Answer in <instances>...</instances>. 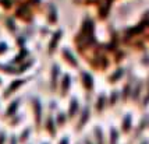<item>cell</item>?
<instances>
[{"label":"cell","instance_id":"cell-1","mask_svg":"<svg viewBox=\"0 0 149 144\" xmlns=\"http://www.w3.org/2000/svg\"><path fill=\"white\" fill-rule=\"evenodd\" d=\"M28 83V77H14L8 84L3 88V92H1V99L3 101H10L11 98H14L17 95V92L24 87V85Z\"/></svg>","mask_w":149,"mask_h":144},{"label":"cell","instance_id":"cell-2","mask_svg":"<svg viewBox=\"0 0 149 144\" xmlns=\"http://www.w3.org/2000/svg\"><path fill=\"white\" fill-rule=\"evenodd\" d=\"M31 111L33 115V123H35V129L36 131H39L43 126V105L42 101L38 97H32L31 98Z\"/></svg>","mask_w":149,"mask_h":144},{"label":"cell","instance_id":"cell-3","mask_svg":"<svg viewBox=\"0 0 149 144\" xmlns=\"http://www.w3.org/2000/svg\"><path fill=\"white\" fill-rule=\"evenodd\" d=\"M19 106H21V97H14L8 101L7 106L3 109L1 113V119L4 122H8L11 118H14L15 115L19 113Z\"/></svg>","mask_w":149,"mask_h":144},{"label":"cell","instance_id":"cell-4","mask_svg":"<svg viewBox=\"0 0 149 144\" xmlns=\"http://www.w3.org/2000/svg\"><path fill=\"white\" fill-rule=\"evenodd\" d=\"M91 113H92L91 105L85 104L84 106H82L81 112H79L78 118H77V124H75V131H77V133H81V131L84 130L85 124L88 123L89 119H91Z\"/></svg>","mask_w":149,"mask_h":144},{"label":"cell","instance_id":"cell-5","mask_svg":"<svg viewBox=\"0 0 149 144\" xmlns=\"http://www.w3.org/2000/svg\"><path fill=\"white\" fill-rule=\"evenodd\" d=\"M79 80H81V85L84 88V91L86 92V95L91 97L92 92H93V88H95V81H93V77L89 72L86 70H79Z\"/></svg>","mask_w":149,"mask_h":144},{"label":"cell","instance_id":"cell-6","mask_svg":"<svg viewBox=\"0 0 149 144\" xmlns=\"http://www.w3.org/2000/svg\"><path fill=\"white\" fill-rule=\"evenodd\" d=\"M50 81H49V85H50V91L54 92L57 90V87L60 85V80H61V69L58 63H53L52 69H50Z\"/></svg>","mask_w":149,"mask_h":144},{"label":"cell","instance_id":"cell-7","mask_svg":"<svg viewBox=\"0 0 149 144\" xmlns=\"http://www.w3.org/2000/svg\"><path fill=\"white\" fill-rule=\"evenodd\" d=\"M82 109V106L79 104V99L77 97H71L70 98V102H68V106H67V116L70 120H75L79 115V112Z\"/></svg>","mask_w":149,"mask_h":144},{"label":"cell","instance_id":"cell-8","mask_svg":"<svg viewBox=\"0 0 149 144\" xmlns=\"http://www.w3.org/2000/svg\"><path fill=\"white\" fill-rule=\"evenodd\" d=\"M72 85V79L70 73H65L61 76V80H60V85H58V90H60V97L61 98H65L68 95V92L71 90Z\"/></svg>","mask_w":149,"mask_h":144},{"label":"cell","instance_id":"cell-9","mask_svg":"<svg viewBox=\"0 0 149 144\" xmlns=\"http://www.w3.org/2000/svg\"><path fill=\"white\" fill-rule=\"evenodd\" d=\"M43 127H45V130L47 131V134H50L52 137L56 136V133H57V124H56L54 115H53L52 111L45 116V120H43Z\"/></svg>","mask_w":149,"mask_h":144},{"label":"cell","instance_id":"cell-10","mask_svg":"<svg viewBox=\"0 0 149 144\" xmlns=\"http://www.w3.org/2000/svg\"><path fill=\"white\" fill-rule=\"evenodd\" d=\"M106 108H109V105H107V97H106V94L100 92V94H97L96 98H95L93 111L96 112V113H103Z\"/></svg>","mask_w":149,"mask_h":144},{"label":"cell","instance_id":"cell-11","mask_svg":"<svg viewBox=\"0 0 149 144\" xmlns=\"http://www.w3.org/2000/svg\"><path fill=\"white\" fill-rule=\"evenodd\" d=\"M143 88H145V83H142V80H136V83H134L132 87V94H131V99L134 102H139L141 98L143 97Z\"/></svg>","mask_w":149,"mask_h":144},{"label":"cell","instance_id":"cell-12","mask_svg":"<svg viewBox=\"0 0 149 144\" xmlns=\"http://www.w3.org/2000/svg\"><path fill=\"white\" fill-rule=\"evenodd\" d=\"M92 140L95 144H106V134L99 124H96L92 130Z\"/></svg>","mask_w":149,"mask_h":144},{"label":"cell","instance_id":"cell-13","mask_svg":"<svg viewBox=\"0 0 149 144\" xmlns=\"http://www.w3.org/2000/svg\"><path fill=\"white\" fill-rule=\"evenodd\" d=\"M121 131H123L124 134H130L131 131L134 130V126H132V115L131 113H125L124 115V118L121 119Z\"/></svg>","mask_w":149,"mask_h":144},{"label":"cell","instance_id":"cell-14","mask_svg":"<svg viewBox=\"0 0 149 144\" xmlns=\"http://www.w3.org/2000/svg\"><path fill=\"white\" fill-rule=\"evenodd\" d=\"M54 120H56V124H57L58 129H63L70 119H68V116H67V112L56 111L54 112Z\"/></svg>","mask_w":149,"mask_h":144},{"label":"cell","instance_id":"cell-15","mask_svg":"<svg viewBox=\"0 0 149 144\" xmlns=\"http://www.w3.org/2000/svg\"><path fill=\"white\" fill-rule=\"evenodd\" d=\"M63 58H64V62L67 63L68 66H71V67H78V59L74 56V53L70 51V49H63Z\"/></svg>","mask_w":149,"mask_h":144},{"label":"cell","instance_id":"cell-16","mask_svg":"<svg viewBox=\"0 0 149 144\" xmlns=\"http://www.w3.org/2000/svg\"><path fill=\"white\" fill-rule=\"evenodd\" d=\"M31 134H32V127L31 126H26L22 130L19 131L18 136V141L19 144H29V138H31Z\"/></svg>","mask_w":149,"mask_h":144},{"label":"cell","instance_id":"cell-17","mask_svg":"<svg viewBox=\"0 0 149 144\" xmlns=\"http://www.w3.org/2000/svg\"><path fill=\"white\" fill-rule=\"evenodd\" d=\"M124 74H125V70H124V67H117L116 70H113L110 76H109V83L111 84H116L118 81H121V79L124 77Z\"/></svg>","mask_w":149,"mask_h":144},{"label":"cell","instance_id":"cell-18","mask_svg":"<svg viewBox=\"0 0 149 144\" xmlns=\"http://www.w3.org/2000/svg\"><path fill=\"white\" fill-rule=\"evenodd\" d=\"M120 141V133L114 126L109 129V136H107V144H118Z\"/></svg>","mask_w":149,"mask_h":144},{"label":"cell","instance_id":"cell-19","mask_svg":"<svg viewBox=\"0 0 149 144\" xmlns=\"http://www.w3.org/2000/svg\"><path fill=\"white\" fill-rule=\"evenodd\" d=\"M118 98L121 99V97H120V92L116 91V90H113V91L110 92V95H109V98H107V105H109V108H114V106L117 105Z\"/></svg>","mask_w":149,"mask_h":144},{"label":"cell","instance_id":"cell-20","mask_svg":"<svg viewBox=\"0 0 149 144\" xmlns=\"http://www.w3.org/2000/svg\"><path fill=\"white\" fill-rule=\"evenodd\" d=\"M149 105V76H148V81L145 84L143 88V97H142V108H146Z\"/></svg>","mask_w":149,"mask_h":144},{"label":"cell","instance_id":"cell-21","mask_svg":"<svg viewBox=\"0 0 149 144\" xmlns=\"http://www.w3.org/2000/svg\"><path fill=\"white\" fill-rule=\"evenodd\" d=\"M7 144H19L18 136H17L15 133H11V134H8V138H7Z\"/></svg>","mask_w":149,"mask_h":144},{"label":"cell","instance_id":"cell-22","mask_svg":"<svg viewBox=\"0 0 149 144\" xmlns=\"http://www.w3.org/2000/svg\"><path fill=\"white\" fill-rule=\"evenodd\" d=\"M8 52V46L6 42H0V58H3L6 53Z\"/></svg>","mask_w":149,"mask_h":144},{"label":"cell","instance_id":"cell-23","mask_svg":"<svg viewBox=\"0 0 149 144\" xmlns=\"http://www.w3.org/2000/svg\"><path fill=\"white\" fill-rule=\"evenodd\" d=\"M7 138H8V134L6 133V130H0V144H7Z\"/></svg>","mask_w":149,"mask_h":144},{"label":"cell","instance_id":"cell-24","mask_svg":"<svg viewBox=\"0 0 149 144\" xmlns=\"http://www.w3.org/2000/svg\"><path fill=\"white\" fill-rule=\"evenodd\" d=\"M57 144H71V141H70V136H63V137L58 140Z\"/></svg>","mask_w":149,"mask_h":144},{"label":"cell","instance_id":"cell-25","mask_svg":"<svg viewBox=\"0 0 149 144\" xmlns=\"http://www.w3.org/2000/svg\"><path fill=\"white\" fill-rule=\"evenodd\" d=\"M82 144H95V143H93L92 137H85V138H84V141H82Z\"/></svg>","mask_w":149,"mask_h":144},{"label":"cell","instance_id":"cell-26","mask_svg":"<svg viewBox=\"0 0 149 144\" xmlns=\"http://www.w3.org/2000/svg\"><path fill=\"white\" fill-rule=\"evenodd\" d=\"M138 144H149V140H146V138H141Z\"/></svg>","mask_w":149,"mask_h":144},{"label":"cell","instance_id":"cell-27","mask_svg":"<svg viewBox=\"0 0 149 144\" xmlns=\"http://www.w3.org/2000/svg\"><path fill=\"white\" fill-rule=\"evenodd\" d=\"M0 88H4V81H3V77L0 74Z\"/></svg>","mask_w":149,"mask_h":144},{"label":"cell","instance_id":"cell-28","mask_svg":"<svg viewBox=\"0 0 149 144\" xmlns=\"http://www.w3.org/2000/svg\"><path fill=\"white\" fill-rule=\"evenodd\" d=\"M1 101H3V99H1V97H0V115L3 113V109H1Z\"/></svg>","mask_w":149,"mask_h":144},{"label":"cell","instance_id":"cell-29","mask_svg":"<svg viewBox=\"0 0 149 144\" xmlns=\"http://www.w3.org/2000/svg\"><path fill=\"white\" fill-rule=\"evenodd\" d=\"M40 144H49V143H46V141H45V143H40Z\"/></svg>","mask_w":149,"mask_h":144},{"label":"cell","instance_id":"cell-30","mask_svg":"<svg viewBox=\"0 0 149 144\" xmlns=\"http://www.w3.org/2000/svg\"><path fill=\"white\" fill-rule=\"evenodd\" d=\"M78 144H82V143H78Z\"/></svg>","mask_w":149,"mask_h":144}]
</instances>
